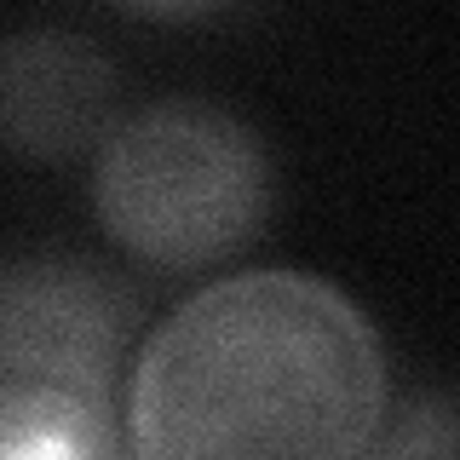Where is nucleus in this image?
Here are the masks:
<instances>
[{"label":"nucleus","instance_id":"1","mask_svg":"<svg viewBox=\"0 0 460 460\" xmlns=\"http://www.w3.org/2000/svg\"><path fill=\"white\" fill-rule=\"evenodd\" d=\"M385 414L380 334L311 270L196 288L144 334L121 392L133 460H363Z\"/></svg>","mask_w":460,"mask_h":460},{"label":"nucleus","instance_id":"2","mask_svg":"<svg viewBox=\"0 0 460 460\" xmlns=\"http://www.w3.org/2000/svg\"><path fill=\"white\" fill-rule=\"evenodd\" d=\"M270 190L259 133L208 98L127 110L93 155L98 225L150 270H213L236 259L265 225Z\"/></svg>","mask_w":460,"mask_h":460},{"label":"nucleus","instance_id":"3","mask_svg":"<svg viewBox=\"0 0 460 460\" xmlns=\"http://www.w3.org/2000/svg\"><path fill=\"white\" fill-rule=\"evenodd\" d=\"M138 316L144 294L98 259H12L0 277V374L6 385H58V392L121 402Z\"/></svg>","mask_w":460,"mask_h":460},{"label":"nucleus","instance_id":"4","mask_svg":"<svg viewBox=\"0 0 460 460\" xmlns=\"http://www.w3.org/2000/svg\"><path fill=\"white\" fill-rule=\"evenodd\" d=\"M121 121V75L75 29H12L0 47V133L23 162L104 150Z\"/></svg>","mask_w":460,"mask_h":460},{"label":"nucleus","instance_id":"5","mask_svg":"<svg viewBox=\"0 0 460 460\" xmlns=\"http://www.w3.org/2000/svg\"><path fill=\"white\" fill-rule=\"evenodd\" d=\"M0 460H133L121 402L58 385H0Z\"/></svg>","mask_w":460,"mask_h":460},{"label":"nucleus","instance_id":"6","mask_svg":"<svg viewBox=\"0 0 460 460\" xmlns=\"http://www.w3.org/2000/svg\"><path fill=\"white\" fill-rule=\"evenodd\" d=\"M363 460H460V397L438 392V385L409 392L385 414Z\"/></svg>","mask_w":460,"mask_h":460}]
</instances>
